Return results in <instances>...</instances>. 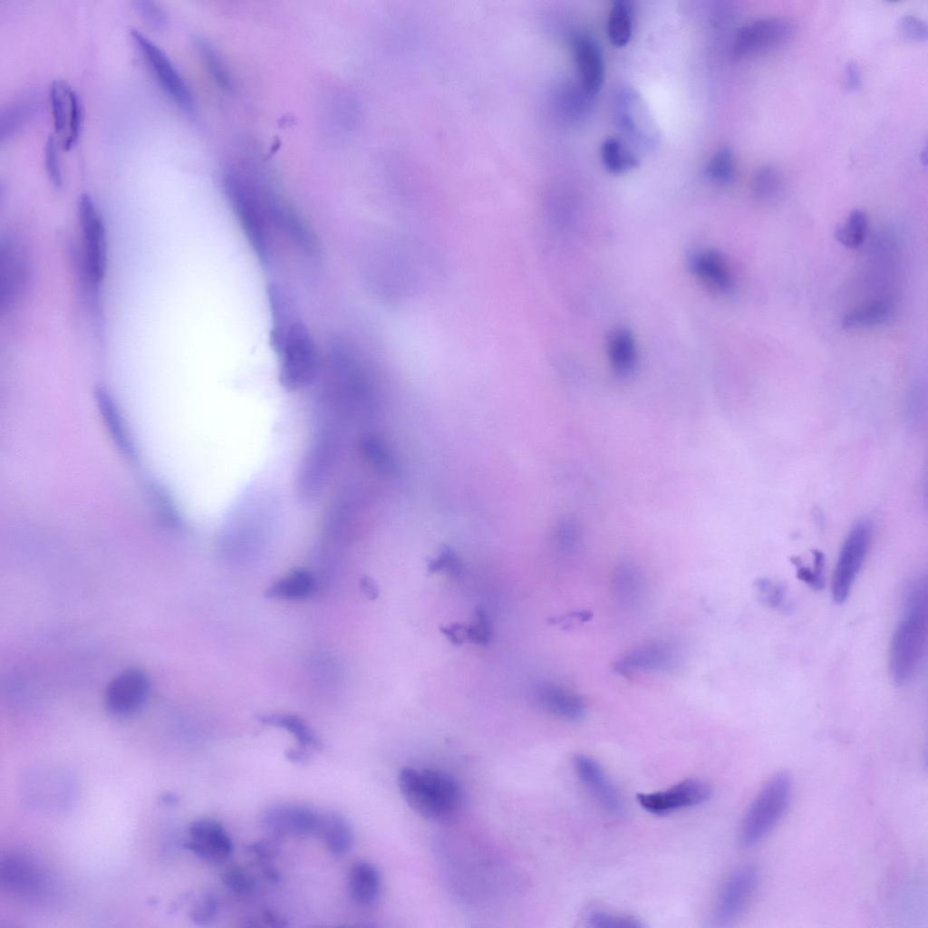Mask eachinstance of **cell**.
<instances>
[{"label":"cell","instance_id":"obj_12","mask_svg":"<svg viewBox=\"0 0 928 928\" xmlns=\"http://www.w3.org/2000/svg\"><path fill=\"white\" fill-rule=\"evenodd\" d=\"M320 814L300 803H284L267 807L260 817L261 826L275 837L305 838L315 835Z\"/></svg>","mask_w":928,"mask_h":928},{"label":"cell","instance_id":"obj_27","mask_svg":"<svg viewBox=\"0 0 928 928\" xmlns=\"http://www.w3.org/2000/svg\"><path fill=\"white\" fill-rule=\"evenodd\" d=\"M607 353L610 363L617 373H629L637 359L636 343L632 333L624 328L614 331L607 343Z\"/></svg>","mask_w":928,"mask_h":928},{"label":"cell","instance_id":"obj_15","mask_svg":"<svg viewBox=\"0 0 928 928\" xmlns=\"http://www.w3.org/2000/svg\"><path fill=\"white\" fill-rule=\"evenodd\" d=\"M678 658L673 643L654 640L628 651L614 663V670L626 676L636 672L670 671L677 665Z\"/></svg>","mask_w":928,"mask_h":928},{"label":"cell","instance_id":"obj_40","mask_svg":"<svg viewBox=\"0 0 928 928\" xmlns=\"http://www.w3.org/2000/svg\"><path fill=\"white\" fill-rule=\"evenodd\" d=\"M754 585L762 603L777 610L789 609L787 590L781 583L763 577L757 579Z\"/></svg>","mask_w":928,"mask_h":928},{"label":"cell","instance_id":"obj_10","mask_svg":"<svg viewBox=\"0 0 928 928\" xmlns=\"http://www.w3.org/2000/svg\"><path fill=\"white\" fill-rule=\"evenodd\" d=\"M759 882V868L752 864L743 865L732 871L717 896L714 921L719 925H726L736 920L753 897Z\"/></svg>","mask_w":928,"mask_h":928},{"label":"cell","instance_id":"obj_23","mask_svg":"<svg viewBox=\"0 0 928 928\" xmlns=\"http://www.w3.org/2000/svg\"><path fill=\"white\" fill-rule=\"evenodd\" d=\"M315 835L323 841L326 850L334 856L345 855L353 842L350 822L338 812L320 814Z\"/></svg>","mask_w":928,"mask_h":928},{"label":"cell","instance_id":"obj_16","mask_svg":"<svg viewBox=\"0 0 928 928\" xmlns=\"http://www.w3.org/2000/svg\"><path fill=\"white\" fill-rule=\"evenodd\" d=\"M149 689V680L144 672L125 671L110 682L105 694L106 707L117 716L133 714L144 704Z\"/></svg>","mask_w":928,"mask_h":928},{"label":"cell","instance_id":"obj_47","mask_svg":"<svg viewBox=\"0 0 928 928\" xmlns=\"http://www.w3.org/2000/svg\"><path fill=\"white\" fill-rule=\"evenodd\" d=\"M134 7L141 18L150 26L155 29H162L168 23L166 12L155 2L148 0H137L133 2Z\"/></svg>","mask_w":928,"mask_h":928},{"label":"cell","instance_id":"obj_7","mask_svg":"<svg viewBox=\"0 0 928 928\" xmlns=\"http://www.w3.org/2000/svg\"><path fill=\"white\" fill-rule=\"evenodd\" d=\"M871 536V526L865 519L856 523L846 536L832 576L831 593L836 604H843L847 599L866 557Z\"/></svg>","mask_w":928,"mask_h":928},{"label":"cell","instance_id":"obj_36","mask_svg":"<svg viewBox=\"0 0 928 928\" xmlns=\"http://www.w3.org/2000/svg\"><path fill=\"white\" fill-rule=\"evenodd\" d=\"M198 52L215 81L224 89L231 88V78L221 56L215 47L206 39L198 37L195 41Z\"/></svg>","mask_w":928,"mask_h":928},{"label":"cell","instance_id":"obj_55","mask_svg":"<svg viewBox=\"0 0 928 928\" xmlns=\"http://www.w3.org/2000/svg\"><path fill=\"white\" fill-rule=\"evenodd\" d=\"M263 919L271 927H284L286 925L283 916L272 910L264 911Z\"/></svg>","mask_w":928,"mask_h":928},{"label":"cell","instance_id":"obj_50","mask_svg":"<svg viewBox=\"0 0 928 928\" xmlns=\"http://www.w3.org/2000/svg\"><path fill=\"white\" fill-rule=\"evenodd\" d=\"M861 85V71L858 65L853 62L848 63L845 68L844 86L849 92L857 90Z\"/></svg>","mask_w":928,"mask_h":928},{"label":"cell","instance_id":"obj_34","mask_svg":"<svg viewBox=\"0 0 928 928\" xmlns=\"http://www.w3.org/2000/svg\"><path fill=\"white\" fill-rule=\"evenodd\" d=\"M867 228L868 218L865 212L855 209L847 216L845 222L837 227L835 237L838 243L847 248H857L865 241Z\"/></svg>","mask_w":928,"mask_h":928},{"label":"cell","instance_id":"obj_44","mask_svg":"<svg viewBox=\"0 0 928 928\" xmlns=\"http://www.w3.org/2000/svg\"><path fill=\"white\" fill-rule=\"evenodd\" d=\"M60 146L53 136L51 134L45 142L44 150V160L45 171L49 180L52 184L60 188L63 185V173L61 168V160L59 156Z\"/></svg>","mask_w":928,"mask_h":928},{"label":"cell","instance_id":"obj_13","mask_svg":"<svg viewBox=\"0 0 928 928\" xmlns=\"http://www.w3.org/2000/svg\"><path fill=\"white\" fill-rule=\"evenodd\" d=\"M711 795V789L705 782L684 779L666 789L637 795L639 805L647 812L665 815L704 803Z\"/></svg>","mask_w":928,"mask_h":928},{"label":"cell","instance_id":"obj_51","mask_svg":"<svg viewBox=\"0 0 928 928\" xmlns=\"http://www.w3.org/2000/svg\"><path fill=\"white\" fill-rule=\"evenodd\" d=\"M440 631L454 645H461L467 640L466 626L461 624L454 623L449 626H442Z\"/></svg>","mask_w":928,"mask_h":928},{"label":"cell","instance_id":"obj_46","mask_svg":"<svg viewBox=\"0 0 928 928\" xmlns=\"http://www.w3.org/2000/svg\"><path fill=\"white\" fill-rule=\"evenodd\" d=\"M588 923L596 928H640L643 923L639 920L625 915L595 911L589 914Z\"/></svg>","mask_w":928,"mask_h":928},{"label":"cell","instance_id":"obj_26","mask_svg":"<svg viewBox=\"0 0 928 928\" xmlns=\"http://www.w3.org/2000/svg\"><path fill=\"white\" fill-rule=\"evenodd\" d=\"M613 593L624 605H634L644 593V580L640 570L632 563H621L613 575Z\"/></svg>","mask_w":928,"mask_h":928},{"label":"cell","instance_id":"obj_24","mask_svg":"<svg viewBox=\"0 0 928 928\" xmlns=\"http://www.w3.org/2000/svg\"><path fill=\"white\" fill-rule=\"evenodd\" d=\"M2 875L7 888L22 896L37 895L44 884L38 869L23 857H8L3 863Z\"/></svg>","mask_w":928,"mask_h":928},{"label":"cell","instance_id":"obj_33","mask_svg":"<svg viewBox=\"0 0 928 928\" xmlns=\"http://www.w3.org/2000/svg\"><path fill=\"white\" fill-rule=\"evenodd\" d=\"M632 7L624 0L614 1L608 17V36L611 43L618 47L626 45L632 37Z\"/></svg>","mask_w":928,"mask_h":928},{"label":"cell","instance_id":"obj_14","mask_svg":"<svg viewBox=\"0 0 928 928\" xmlns=\"http://www.w3.org/2000/svg\"><path fill=\"white\" fill-rule=\"evenodd\" d=\"M186 847L203 861L219 865L232 855L233 844L223 826L211 818H198L188 826Z\"/></svg>","mask_w":928,"mask_h":928},{"label":"cell","instance_id":"obj_35","mask_svg":"<svg viewBox=\"0 0 928 928\" xmlns=\"http://www.w3.org/2000/svg\"><path fill=\"white\" fill-rule=\"evenodd\" d=\"M782 189V179L778 169L763 166L757 170L751 182V191L758 201L773 202L781 195Z\"/></svg>","mask_w":928,"mask_h":928},{"label":"cell","instance_id":"obj_31","mask_svg":"<svg viewBox=\"0 0 928 928\" xmlns=\"http://www.w3.org/2000/svg\"><path fill=\"white\" fill-rule=\"evenodd\" d=\"M35 108V99L29 96L19 98L7 105L1 113V140L8 139L19 131L33 117Z\"/></svg>","mask_w":928,"mask_h":928},{"label":"cell","instance_id":"obj_48","mask_svg":"<svg viewBox=\"0 0 928 928\" xmlns=\"http://www.w3.org/2000/svg\"><path fill=\"white\" fill-rule=\"evenodd\" d=\"M219 903L213 894L203 895L191 911V919L198 924L207 925L214 921L218 914Z\"/></svg>","mask_w":928,"mask_h":928},{"label":"cell","instance_id":"obj_53","mask_svg":"<svg viewBox=\"0 0 928 928\" xmlns=\"http://www.w3.org/2000/svg\"><path fill=\"white\" fill-rule=\"evenodd\" d=\"M285 758L291 762L297 765H304L308 763L311 757L307 752L306 748L300 746V748H291L285 751Z\"/></svg>","mask_w":928,"mask_h":928},{"label":"cell","instance_id":"obj_43","mask_svg":"<svg viewBox=\"0 0 928 928\" xmlns=\"http://www.w3.org/2000/svg\"><path fill=\"white\" fill-rule=\"evenodd\" d=\"M493 628L489 615L482 608H478L473 621L466 626V639L478 645H487L492 639Z\"/></svg>","mask_w":928,"mask_h":928},{"label":"cell","instance_id":"obj_1","mask_svg":"<svg viewBox=\"0 0 928 928\" xmlns=\"http://www.w3.org/2000/svg\"><path fill=\"white\" fill-rule=\"evenodd\" d=\"M226 195L253 251L268 263L274 251L273 191L240 171L230 170L224 179Z\"/></svg>","mask_w":928,"mask_h":928},{"label":"cell","instance_id":"obj_5","mask_svg":"<svg viewBox=\"0 0 928 928\" xmlns=\"http://www.w3.org/2000/svg\"><path fill=\"white\" fill-rule=\"evenodd\" d=\"M927 619L904 615L897 625L889 648V670L897 685L908 684L915 676L925 652Z\"/></svg>","mask_w":928,"mask_h":928},{"label":"cell","instance_id":"obj_52","mask_svg":"<svg viewBox=\"0 0 928 928\" xmlns=\"http://www.w3.org/2000/svg\"><path fill=\"white\" fill-rule=\"evenodd\" d=\"M591 615H592L591 613L590 612H586V611L570 612V613H566V614H565L563 615H560V616L552 617V618L548 619L547 622L550 624H553V625H555V624L558 625L559 624V625L566 626L567 627L568 625H570L572 623H575V621H582V622L583 621H588L591 618Z\"/></svg>","mask_w":928,"mask_h":928},{"label":"cell","instance_id":"obj_32","mask_svg":"<svg viewBox=\"0 0 928 928\" xmlns=\"http://www.w3.org/2000/svg\"><path fill=\"white\" fill-rule=\"evenodd\" d=\"M604 168L613 174H623L639 166L638 158L617 138H607L601 146Z\"/></svg>","mask_w":928,"mask_h":928},{"label":"cell","instance_id":"obj_3","mask_svg":"<svg viewBox=\"0 0 928 928\" xmlns=\"http://www.w3.org/2000/svg\"><path fill=\"white\" fill-rule=\"evenodd\" d=\"M271 343L280 361L282 385L295 391L309 384L318 370L315 342L304 323L290 318L286 310L273 314Z\"/></svg>","mask_w":928,"mask_h":928},{"label":"cell","instance_id":"obj_22","mask_svg":"<svg viewBox=\"0 0 928 928\" xmlns=\"http://www.w3.org/2000/svg\"><path fill=\"white\" fill-rule=\"evenodd\" d=\"M694 276L711 289L726 293L733 285L730 267L723 255L714 249L696 252L690 261Z\"/></svg>","mask_w":928,"mask_h":928},{"label":"cell","instance_id":"obj_30","mask_svg":"<svg viewBox=\"0 0 928 928\" xmlns=\"http://www.w3.org/2000/svg\"><path fill=\"white\" fill-rule=\"evenodd\" d=\"M889 304L883 300H871L847 312L842 319L844 329H859L876 326L890 316Z\"/></svg>","mask_w":928,"mask_h":928},{"label":"cell","instance_id":"obj_4","mask_svg":"<svg viewBox=\"0 0 928 928\" xmlns=\"http://www.w3.org/2000/svg\"><path fill=\"white\" fill-rule=\"evenodd\" d=\"M791 795V778L786 772L771 777L747 809L738 832V844L749 848L759 844L785 814Z\"/></svg>","mask_w":928,"mask_h":928},{"label":"cell","instance_id":"obj_39","mask_svg":"<svg viewBox=\"0 0 928 928\" xmlns=\"http://www.w3.org/2000/svg\"><path fill=\"white\" fill-rule=\"evenodd\" d=\"M221 881L227 891L237 896L248 895L256 887L254 875L237 865L227 866L221 875Z\"/></svg>","mask_w":928,"mask_h":928},{"label":"cell","instance_id":"obj_25","mask_svg":"<svg viewBox=\"0 0 928 928\" xmlns=\"http://www.w3.org/2000/svg\"><path fill=\"white\" fill-rule=\"evenodd\" d=\"M381 875L372 864L360 861L353 864L348 875V888L353 900L362 906L376 903L381 893Z\"/></svg>","mask_w":928,"mask_h":928},{"label":"cell","instance_id":"obj_45","mask_svg":"<svg viewBox=\"0 0 928 928\" xmlns=\"http://www.w3.org/2000/svg\"><path fill=\"white\" fill-rule=\"evenodd\" d=\"M427 568L430 574L446 572L457 576L462 573L463 564L452 548L444 546L439 555L429 561Z\"/></svg>","mask_w":928,"mask_h":928},{"label":"cell","instance_id":"obj_42","mask_svg":"<svg viewBox=\"0 0 928 928\" xmlns=\"http://www.w3.org/2000/svg\"><path fill=\"white\" fill-rule=\"evenodd\" d=\"M814 556V566L813 569L806 566H803L801 561L798 558H792V563L796 566L797 577L807 584L814 590L820 591L825 587L824 580V566L825 556L824 554L819 550L813 551Z\"/></svg>","mask_w":928,"mask_h":928},{"label":"cell","instance_id":"obj_8","mask_svg":"<svg viewBox=\"0 0 928 928\" xmlns=\"http://www.w3.org/2000/svg\"><path fill=\"white\" fill-rule=\"evenodd\" d=\"M130 34L163 90L180 108L192 111L195 103L190 89L166 52L136 28H131Z\"/></svg>","mask_w":928,"mask_h":928},{"label":"cell","instance_id":"obj_18","mask_svg":"<svg viewBox=\"0 0 928 928\" xmlns=\"http://www.w3.org/2000/svg\"><path fill=\"white\" fill-rule=\"evenodd\" d=\"M27 282V264L17 245L11 240L0 247V301L3 309L15 304Z\"/></svg>","mask_w":928,"mask_h":928},{"label":"cell","instance_id":"obj_17","mask_svg":"<svg viewBox=\"0 0 928 928\" xmlns=\"http://www.w3.org/2000/svg\"><path fill=\"white\" fill-rule=\"evenodd\" d=\"M573 763L579 780L597 803L608 813L620 815L624 809L621 796L600 764L585 754L575 756Z\"/></svg>","mask_w":928,"mask_h":928},{"label":"cell","instance_id":"obj_2","mask_svg":"<svg viewBox=\"0 0 928 928\" xmlns=\"http://www.w3.org/2000/svg\"><path fill=\"white\" fill-rule=\"evenodd\" d=\"M398 787L407 805L429 821L448 823L461 809L462 788L442 770L403 768L398 774Z\"/></svg>","mask_w":928,"mask_h":928},{"label":"cell","instance_id":"obj_9","mask_svg":"<svg viewBox=\"0 0 928 928\" xmlns=\"http://www.w3.org/2000/svg\"><path fill=\"white\" fill-rule=\"evenodd\" d=\"M796 26L789 18L773 16L753 21L736 34L733 54L745 58L779 48L794 36Z\"/></svg>","mask_w":928,"mask_h":928},{"label":"cell","instance_id":"obj_38","mask_svg":"<svg viewBox=\"0 0 928 928\" xmlns=\"http://www.w3.org/2000/svg\"><path fill=\"white\" fill-rule=\"evenodd\" d=\"M736 173V162L733 152L729 148L720 149L710 160L706 167L707 176L720 184L730 182Z\"/></svg>","mask_w":928,"mask_h":928},{"label":"cell","instance_id":"obj_21","mask_svg":"<svg viewBox=\"0 0 928 928\" xmlns=\"http://www.w3.org/2000/svg\"><path fill=\"white\" fill-rule=\"evenodd\" d=\"M535 696L544 710L559 719L567 721H579L585 715L586 708L583 698L555 683L547 682L537 683Z\"/></svg>","mask_w":928,"mask_h":928},{"label":"cell","instance_id":"obj_11","mask_svg":"<svg viewBox=\"0 0 928 928\" xmlns=\"http://www.w3.org/2000/svg\"><path fill=\"white\" fill-rule=\"evenodd\" d=\"M53 136L60 148L70 150L77 141L82 125V105L72 85L64 80H54L49 87Z\"/></svg>","mask_w":928,"mask_h":928},{"label":"cell","instance_id":"obj_19","mask_svg":"<svg viewBox=\"0 0 928 928\" xmlns=\"http://www.w3.org/2000/svg\"><path fill=\"white\" fill-rule=\"evenodd\" d=\"M272 218L276 230L302 251L309 255L318 253L319 242L312 227L291 205L276 195L272 203Z\"/></svg>","mask_w":928,"mask_h":928},{"label":"cell","instance_id":"obj_41","mask_svg":"<svg viewBox=\"0 0 928 928\" xmlns=\"http://www.w3.org/2000/svg\"><path fill=\"white\" fill-rule=\"evenodd\" d=\"M96 397L101 411L104 415L105 421L108 423V427L111 429V432L112 433L115 441L120 444L121 449H122L127 455H130L131 449L130 447V443L127 437H125V434L122 432V428L117 415L115 414L116 412L111 399L102 389L96 391Z\"/></svg>","mask_w":928,"mask_h":928},{"label":"cell","instance_id":"obj_6","mask_svg":"<svg viewBox=\"0 0 928 928\" xmlns=\"http://www.w3.org/2000/svg\"><path fill=\"white\" fill-rule=\"evenodd\" d=\"M78 219L82 233V262L83 273L89 282L97 286L105 277L107 270V240L101 213L88 194H82L77 203Z\"/></svg>","mask_w":928,"mask_h":928},{"label":"cell","instance_id":"obj_29","mask_svg":"<svg viewBox=\"0 0 928 928\" xmlns=\"http://www.w3.org/2000/svg\"><path fill=\"white\" fill-rule=\"evenodd\" d=\"M314 580L304 569H295L274 582L265 593L266 598L300 599L313 590Z\"/></svg>","mask_w":928,"mask_h":928},{"label":"cell","instance_id":"obj_37","mask_svg":"<svg viewBox=\"0 0 928 928\" xmlns=\"http://www.w3.org/2000/svg\"><path fill=\"white\" fill-rule=\"evenodd\" d=\"M927 580L925 576L911 580L904 592L905 614L927 619Z\"/></svg>","mask_w":928,"mask_h":928},{"label":"cell","instance_id":"obj_28","mask_svg":"<svg viewBox=\"0 0 928 928\" xmlns=\"http://www.w3.org/2000/svg\"><path fill=\"white\" fill-rule=\"evenodd\" d=\"M256 720L266 726L282 728L292 733L300 746L320 750L323 743L309 726L295 715L287 713H262Z\"/></svg>","mask_w":928,"mask_h":928},{"label":"cell","instance_id":"obj_20","mask_svg":"<svg viewBox=\"0 0 928 928\" xmlns=\"http://www.w3.org/2000/svg\"><path fill=\"white\" fill-rule=\"evenodd\" d=\"M573 50L580 75L581 88L588 95L593 96L599 91L604 79L602 51L593 38L584 34L575 37Z\"/></svg>","mask_w":928,"mask_h":928},{"label":"cell","instance_id":"obj_54","mask_svg":"<svg viewBox=\"0 0 928 928\" xmlns=\"http://www.w3.org/2000/svg\"><path fill=\"white\" fill-rule=\"evenodd\" d=\"M361 589L367 598L374 600L379 596V588L374 580L369 576L361 578Z\"/></svg>","mask_w":928,"mask_h":928},{"label":"cell","instance_id":"obj_49","mask_svg":"<svg viewBox=\"0 0 928 928\" xmlns=\"http://www.w3.org/2000/svg\"><path fill=\"white\" fill-rule=\"evenodd\" d=\"M898 25L902 34L911 41L923 42L927 39V24L916 16L905 14L900 18Z\"/></svg>","mask_w":928,"mask_h":928}]
</instances>
